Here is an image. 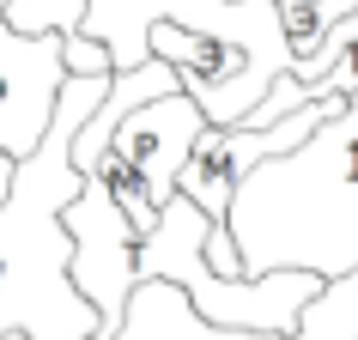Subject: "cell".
I'll use <instances>...</instances> for the list:
<instances>
[{
	"label": "cell",
	"mask_w": 358,
	"mask_h": 340,
	"mask_svg": "<svg viewBox=\"0 0 358 340\" xmlns=\"http://www.w3.org/2000/svg\"><path fill=\"white\" fill-rule=\"evenodd\" d=\"M115 73H67L55 104V128L43 146L19 158V176L0 201V340L31 334V340H97L103 316L67 274L73 237L61 225V207L79 194L85 170L73 164V140L85 115L103 104Z\"/></svg>",
	"instance_id": "cell-1"
},
{
	"label": "cell",
	"mask_w": 358,
	"mask_h": 340,
	"mask_svg": "<svg viewBox=\"0 0 358 340\" xmlns=\"http://www.w3.org/2000/svg\"><path fill=\"white\" fill-rule=\"evenodd\" d=\"M243 274H358V92L310 140L249 164L225 207Z\"/></svg>",
	"instance_id": "cell-2"
},
{
	"label": "cell",
	"mask_w": 358,
	"mask_h": 340,
	"mask_svg": "<svg viewBox=\"0 0 358 340\" xmlns=\"http://www.w3.org/2000/svg\"><path fill=\"white\" fill-rule=\"evenodd\" d=\"M207 213L176 189L158 213V225L140 237V280H170L189 292V304L219 328H262V334H292L303 316V304L316 298L322 274L303 267H273V274H243L225 280L207 267Z\"/></svg>",
	"instance_id": "cell-3"
},
{
	"label": "cell",
	"mask_w": 358,
	"mask_h": 340,
	"mask_svg": "<svg viewBox=\"0 0 358 340\" xmlns=\"http://www.w3.org/2000/svg\"><path fill=\"white\" fill-rule=\"evenodd\" d=\"M110 340H358V274H340L303 304L292 334L262 328H219L189 304V292L170 280H140L128 298V316Z\"/></svg>",
	"instance_id": "cell-4"
},
{
	"label": "cell",
	"mask_w": 358,
	"mask_h": 340,
	"mask_svg": "<svg viewBox=\"0 0 358 340\" xmlns=\"http://www.w3.org/2000/svg\"><path fill=\"white\" fill-rule=\"evenodd\" d=\"M61 225L73 237L67 274H73V285L97 304V316H103L97 340H110L115 328H122V316H128L134 285H140V225L128 219V207H122L97 176L79 183V194L61 207Z\"/></svg>",
	"instance_id": "cell-5"
},
{
	"label": "cell",
	"mask_w": 358,
	"mask_h": 340,
	"mask_svg": "<svg viewBox=\"0 0 358 340\" xmlns=\"http://www.w3.org/2000/svg\"><path fill=\"white\" fill-rule=\"evenodd\" d=\"M67 85V55H61V31H13L0 13V152L31 158L43 134L55 128V104Z\"/></svg>",
	"instance_id": "cell-6"
},
{
	"label": "cell",
	"mask_w": 358,
	"mask_h": 340,
	"mask_svg": "<svg viewBox=\"0 0 358 340\" xmlns=\"http://www.w3.org/2000/svg\"><path fill=\"white\" fill-rule=\"evenodd\" d=\"M201 134H207V110H201V97L182 85V92L134 104V110L115 122L110 152L128 170H140V183L152 189V201L164 207L170 194H176V176H182V164H189V152H194Z\"/></svg>",
	"instance_id": "cell-7"
},
{
	"label": "cell",
	"mask_w": 358,
	"mask_h": 340,
	"mask_svg": "<svg viewBox=\"0 0 358 340\" xmlns=\"http://www.w3.org/2000/svg\"><path fill=\"white\" fill-rule=\"evenodd\" d=\"M6 13V24L13 31H31V37H43V31H85V13H92V0H6L0 6Z\"/></svg>",
	"instance_id": "cell-8"
},
{
	"label": "cell",
	"mask_w": 358,
	"mask_h": 340,
	"mask_svg": "<svg viewBox=\"0 0 358 340\" xmlns=\"http://www.w3.org/2000/svg\"><path fill=\"white\" fill-rule=\"evenodd\" d=\"M61 55H67V73H115V55L92 31H67L61 37Z\"/></svg>",
	"instance_id": "cell-9"
},
{
	"label": "cell",
	"mask_w": 358,
	"mask_h": 340,
	"mask_svg": "<svg viewBox=\"0 0 358 340\" xmlns=\"http://www.w3.org/2000/svg\"><path fill=\"white\" fill-rule=\"evenodd\" d=\"M13 176H19V158H13V152H0V201H6V189H13Z\"/></svg>",
	"instance_id": "cell-10"
},
{
	"label": "cell",
	"mask_w": 358,
	"mask_h": 340,
	"mask_svg": "<svg viewBox=\"0 0 358 340\" xmlns=\"http://www.w3.org/2000/svg\"><path fill=\"white\" fill-rule=\"evenodd\" d=\"M6 340H31V334H6Z\"/></svg>",
	"instance_id": "cell-11"
}]
</instances>
